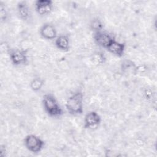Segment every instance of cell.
Returning a JSON list of instances; mask_svg holds the SVG:
<instances>
[{"label":"cell","mask_w":157,"mask_h":157,"mask_svg":"<svg viewBox=\"0 0 157 157\" xmlns=\"http://www.w3.org/2000/svg\"><path fill=\"white\" fill-rule=\"evenodd\" d=\"M66 108L67 112L74 115H80L83 112V94L81 91H77L67 99Z\"/></svg>","instance_id":"6da1fadb"},{"label":"cell","mask_w":157,"mask_h":157,"mask_svg":"<svg viewBox=\"0 0 157 157\" xmlns=\"http://www.w3.org/2000/svg\"><path fill=\"white\" fill-rule=\"evenodd\" d=\"M42 104L45 112L52 117H58L63 115V111L56 98L52 94L43 96Z\"/></svg>","instance_id":"7a4b0ae2"},{"label":"cell","mask_w":157,"mask_h":157,"mask_svg":"<svg viewBox=\"0 0 157 157\" xmlns=\"http://www.w3.org/2000/svg\"><path fill=\"white\" fill-rule=\"evenodd\" d=\"M24 145L29 151L37 153L40 152L45 145L44 141L34 134H28L24 139Z\"/></svg>","instance_id":"3957f363"},{"label":"cell","mask_w":157,"mask_h":157,"mask_svg":"<svg viewBox=\"0 0 157 157\" xmlns=\"http://www.w3.org/2000/svg\"><path fill=\"white\" fill-rule=\"evenodd\" d=\"M9 58L14 66H21L28 62L26 51L21 49H12L9 52Z\"/></svg>","instance_id":"277c9868"},{"label":"cell","mask_w":157,"mask_h":157,"mask_svg":"<svg viewBox=\"0 0 157 157\" xmlns=\"http://www.w3.org/2000/svg\"><path fill=\"white\" fill-rule=\"evenodd\" d=\"M94 42L100 47L107 48L112 42L115 40L114 37L108 33L104 31L94 32L93 35Z\"/></svg>","instance_id":"5b68a950"},{"label":"cell","mask_w":157,"mask_h":157,"mask_svg":"<svg viewBox=\"0 0 157 157\" xmlns=\"http://www.w3.org/2000/svg\"><path fill=\"white\" fill-rule=\"evenodd\" d=\"M34 6L37 13L41 16L50 14L53 7V1L51 0H37Z\"/></svg>","instance_id":"8992f818"},{"label":"cell","mask_w":157,"mask_h":157,"mask_svg":"<svg viewBox=\"0 0 157 157\" xmlns=\"http://www.w3.org/2000/svg\"><path fill=\"white\" fill-rule=\"evenodd\" d=\"M101 122V117L95 111L88 112L84 118L83 126L85 128H95L99 125Z\"/></svg>","instance_id":"52a82bcc"},{"label":"cell","mask_w":157,"mask_h":157,"mask_svg":"<svg viewBox=\"0 0 157 157\" xmlns=\"http://www.w3.org/2000/svg\"><path fill=\"white\" fill-rule=\"evenodd\" d=\"M42 37L47 40H53L57 37V31L55 27L50 23H45L39 29Z\"/></svg>","instance_id":"ba28073f"},{"label":"cell","mask_w":157,"mask_h":157,"mask_svg":"<svg viewBox=\"0 0 157 157\" xmlns=\"http://www.w3.org/2000/svg\"><path fill=\"white\" fill-rule=\"evenodd\" d=\"M125 48L126 45L124 43L118 42L115 39L106 49L113 55L117 57H121L124 53Z\"/></svg>","instance_id":"9c48e42d"},{"label":"cell","mask_w":157,"mask_h":157,"mask_svg":"<svg viewBox=\"0 0 157 157\" xmlns=\"http://www.w3.org/2000/svg\"><path fill=\"white\" fill-rule=\"evenodd\" d=\"M17 12L19 17L23 20L26 21L30 18L31 10L26 1H21L18 2Z\"/></svg>","instance_id":"30bf717a"},{"label":"cell","mask_w":157,"mask_h":157,"mask_svg":"<svg viewBox=\"0 0 157 157\" xmlns=\"http://www.w3.org/2000/svg\"><path fill=\"white\" fill-rule=\"evenodd\" d=\"M55 44L59 50L63 52H67L69 50L70 47L69 39L66 35H60L57 36L55 39Z\"/></svg>","instance_id":"8fae6325"},{"label":"cell","mask_w":157,"mask_h":157,"mask_svg":"<svg viewBox=\"0 0 157 157\" xmlns=\"http://www.w3.org/2000/svg\"><path fill=\"white\" fill-rule=\"evenodd\" d=\"M44 84V80L40 78H34L30 83V88L34 91H39Z\"/></svg>","instance_id":"7c38bea8"},{"label":"cell","mask_w":157,"mask_h":157,"mask_svg":"<svg viewBox=\"0 0 157 157\" xmlns=\"http://www.w3.org/2000/svg\"><path fill=\"white\" fill-rule=\"evenodd\" d=\"M90 27L91 29L94 31V32H97L102 30L103 24L99 19L96 18L93 20L91 22Z\"/></svg>","instance_id":"4fadbf2b"},{"label":"cell","mask_w":157,"mask_h":157,"mask_svg":"<svg viewBox=\"0 0 157 157\" xmlns=\"http://www.w3.org/2000/svg\"><path fill=\"white\" fill-rule=\"evenodd\" d=\"M105 57L102 53H96V55H93V62L96 64H102L105 62Z\"/></svg>","instance_id":"5bb4252c"},{"label":"cell","mask_w":157,"mask_h":157,"mask_svg":"<svg viewBox=\"0 0 157 157\" xmlns=\"http://www.w3.org/2000/svg\"><path fill=\"white\" fill-rule=\"evenodd\" d=\"M1 12H0V14H1V21L4 20L6 19V17H7V13L6 11L5 8L2 6V5L1 6Z\"/></svg>","instance_id":"9a60e30c"},{"label":"cell","mask_w":157,"mask_h":157,"mask_svg":"<svg viewBox=\"0 0 157 157\" xmlns=\"http://www.w3.org/2000/svg\"><path fill=\"white\" fill-rule=\"evenodd\" d=\"M3 153H4L6 155V148H5V146L1 145L0 148V156L2 157H3Z\"/></svg>","instance_id":"2e32d148"}]
</instances>
